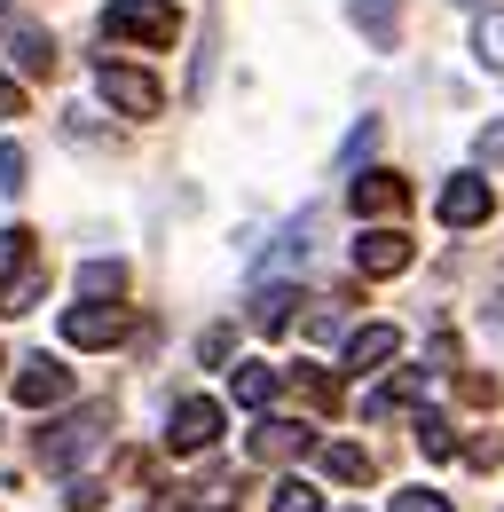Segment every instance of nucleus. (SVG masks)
I'll use <instances>...</instances> for the list:
<instances>
[{"instance_id":"1","label":"nucleus","mask_w":504,"mask_h":512,"mask_svg":"<svg viewBox=\"0 0 504 512\" xmlns=\"http://www.w3.org/2000/svg\"><path fill=\"white\" fill-rule=\"evenodd\" d=\"M103 32L134 40V48H174L182 40V8L174 0H111L103 8Z\"/></svg>"},{"instance_id":"2","label":"nucleus","mask_w":504,"mask_h":512,"mask_svg":"<svg viewBox=\"0 0 504 512\" xmlns=\"http://www.w3.org/2000/svg\"><path fill=\"white\" fill-rule=\"evenodd\" d=\"M95 87H103V103H111L119 119H158V111H166V87H158L150 71H134V64H111V56L95 64Z\"/></svg>"},{"instance_id":"3","label":"nucleus","mask_w":504,"mask_h":512,"mask_svg":"<svg viewBox=\"0 0 504 512\" xmlns=\"http://www.w3.org/2000/svg\"><path fill=\"white\" fill-rule=\"evenodd\" d=\"M103 426H111V402H87L79 418H63V426H48L40 434V465H56V473H71L87 449L103 442Z\"/></svg>"},{"instance_id":"4","label":"nucleus","mask_w":504,"mask_h":512,"mask_svg":"<svg viewBox=\"0 0 504 512\" xmlns=\"http://www.w3.org/2000/svg\"><path fill=\"white\" fill-rule=\"evenodd\" d=\"M213 442H221V402H213V394L174 402V418H166V449H174V457H205Z\"/></svg>"},{"instance_id":"5","label":"nucleus","mask_w":504,"mask_h":512,"mask_svg":"<svg viewBox=\"0 0 504 512\" xmlns=\"http://www.w3.org/2000/svg\"><path fill=\"white\" fill-rule=\"evenodd\" d=\"M134 316H126L119 300H87V308H63V347H119Z\"/></svg>"},{"instance_id":"6","label":"nucleus","mask_w":504,"mask_h":512,"mask_svg":"<svg viewBox=\"0 0 504 512\" xmlns=\"http://www.w3.org/2000/svg\"><path fill=\"white\" fill-rule=\"evenodd\" d=\"M16 402H24V410H56V402H71V371H63L56 355H24V363H16Z\"/></svg>"},{"instance_id":"7","label":"nucleus","mask_w":504,"mask_h":512,"mask_svg":"<svg viewBox=\"0 0 504 512\" xmlns=\"http://www.w3.org/2000/svg\"><path fill=\"white\" fill-rule=\"evenodd\" d=\"M434 213L449 221V229H481V221L497 213V197H489V182H481V174H449V190L434 197Z\"/></svg>"},{"instance_id":"8","label":"nucleus","mask_w":504,"mask_h":512,"mask_svg":"<svg viewBox=\"0 0 504 512\" xmlns=\"http://www.w3.org/2000/svg\"><path fill=\"white\" fill-rule=\"evenodd\" d=\"M355 268H363V276H402V268H410V237H402V221H394V229H386V221L363 229V237H355Z\"/></svg>"},{"instance_id":"9","label":"nucleus","mask_w":504,"mask_h":512,"mask_svg":"<svg viewBox=\"0 0 504 512\" xmlns=\"http://www.w3.org/2000/svg\"><path fill=\"white\" fill-rule=\"evenodd\" d=\"M355 213H363V221H402V205H410V182H402V174H386V166H378V174H355Z\"/></svg>"},{"instance_id":"10","label":"nucleus","mask_w":504,"mask_h":512,"mask_svg":"<svg viewBox=\"0 0 504 512\" xmlns=\"http://www.w3.org/2000/svg\"><path fill=\"white\" fill-rule=\"evenodd\" d=\"M300 449H315L308 426H292V418H268V410H260V426H252V457H260V465H284V457H300Z\"/></svg>"},{"instance_id":"11","label":"nucleus","mask_w":504,"mask_h":512,"mask_svg":"<svg viewBox=\"0 0 504 512\" xmlns=\"http://www.w3.org/2000/svg\"><path fill=\"white\" fill-rule=\"evenodd\" d=\"M8 64L24 71V79H48L56 71V40L40 24H8Z\"/></svg>"},{"instance_id":"12","label":"nucleus","mask_w":504,"mask_h":512,"mask_svg":"<svg viewBox=\"0 0 504 512\" xmlns=\"http://www.w3.org/2000/svg\"><path fill=\"white\" fill-rule=\"evenodd\" d=\"M394 355H402V331H394V323H363L339 363H347V371H378V363H394Z\"/></svg>"},{"instance_id":"13","label":"nucleus","mask_w":504,"mask_h":512,"mask_svg":"<svg viewBox=\"0 0 504 512\" xmlns=\"http://www.w3.org/2000/svg\"><path fill=\"white\" fill-rule=\"evenodd\" d=\"M284 379H292V371H276V363H237V371H229V394H237L245 410H268V402L284 394Z\"/></svg>"},{"instance_id":"14","label":"nucleus","mask_w":504,"mask_h":512,"mask_svg":"<svg viewBox=\"0 0 504 512\" xmlns=\"http://www.w3.org/2000/svg\"><path fill=\"white\" fill-rule=\"evenodd\" d=\"M292 308H300V292H292V284H260V292H252V331H260V339H276V331H292Z\"/></svg>"},{"instance_id":"15","label":"nucleus","mask_w":504,"mask_h":512,"mask_svg":"<svg viewBox=\"0 0 504 512\" xmlns=\"http://www.w3.org/2000/svg\"><path fill=\"white\" fill-rule=\"evenodd\" d=\"M315 465H323L331 481H347V489L371 481V449H355V442H323V449H315Z\"/></svg>"},{"instance_id":"16","label":"nucleus","mask_w":504,"mask_h":512,"mask_svg":"<svg viewBox=\"0 0 504 512\" xmlns=\"http://www.w3.org/2000/svg\"><path fill=\"white\" fill-rule=\"evenodd\" d=\"M347 16L371 32L378 48H394V32H402V0H347Z\"/></svg>"},{"instance_id":"17","label":"nucleus","mask_w":504,"mask_h":512,"mask_svg":"<svg viewBox=\"0 0 504 512\" xmlns=\"http://www.w3.org/2000/svg\"><path fill=\"white\" fill-rule=\"evenodd\" d=\"M32 276V229H0V292H16Z\"/></svg>"},{"instance_id":"18","label":"nucleus","mask_w":504,"mask_h":512,"mask_svg":"<svg viewBox=\"0 0 504 512\" xmlns=\"http://www.w3.org/2000/svg\"><path fill=\"white\" fill-rule=\"evenodd\" d=\"M119 292H126L119 260H87V268H79V300H119Z\"/></svg>"},{"instance_id":"19","label":"nucleus","mask_w":504,"mask_h":512,"mask_svg":"<svg viewBox=\"0 0 504 512\" xmlns=\"http://www.w3.org/2000/svg\"><path fill=\"white\" fill-rule=\"evenodd\" d=\"M473 56H481L489 71H504V16H497V8H489V16L473 24Z\"/></svg>"},{"instance_id":"20","label":"nucleus","mask_w":504,"mask_h":512,"mask_svg":"<svg viewBox=\"0 0 504 512\" xmlns=\"http://www.w3.org/2000/svg\"><path fill=\"white\" fill-rule=\"evenodd\" d=\"M418 449H426V457H449V449H457V434H449L441 410H418Z\"/></svg>"},{"instance_id":"21","label":"nucleus","mask_w":504,"mask_h":512,"mask_svg":"<svg viewBox=\"0 0 504 512\" xmlns=\"http://www.w3.org/2000/svg\"><path fill=\"white\" fill-rule=\"evenodd\" d=\"M386 512H457V505H449L441 489H394V497H386Z\"/></svg>"},{"instance_id":"22","label":"nucleus","mask_w":504,"mask_h":512,"mask_svg":"<svg viewBox=\"0 0 504 512\" xmlns=\"http://www.w3.org/2000/svg\"><path fill=\"white\" fill-rule=\"evenodd\" d=\"M268 512H323V497H315L308 481H276V505Z\"/></svg>"},{"instance_id":"23","label":"nucleus","mask_w":504,"mask_h":512,"mask_svg":"<svg viewBox=\"0 0 504 512\" xmlns=\"http://www.w3.org/2000/svg\"><path fill=\"white\" fill-rule=\"evenodd\" d=\"M0 190L8 197L24 190V150H16V142H0Z\"/></svg>"},{"instance_id":"24","label":"nucleus","mask_w":504,"mask_h":512,"mask_svg":"<svg viewBox=\"0 0 504 512\" xmlns=\"http://www.w3.org/2000/svg\"><path fill=\"white\" fill-rule=\"evenodd\" d=\"M465 465H481V473H489V465H504V434H481V442L465 449Z\"/></svg>"},{"instance_id":"25","label":"nucleus","mask_w":504,"mask_h":512,"mask_svg":"<svg viewBox=\"0 0 504 512\" xmlns=\"http://www.w3.org/2000/svg\"><path fill=\"white\" fill-rule=\"evenodd\" d=\"M229 347H237V339H229V331H221V323H213V331H205V339H197V363H229Z\"/></svg>"},{"instance_id":"26","label":"nucleus","mask_w":504,"mask_h":512,"mask_svg":"<svg viewBox=\"0 0 504 512\" xmlns=\"http://www.w3.org/2000/svg\"><path fill=\"white\" fill-rule=\"evenodd\" d=\"M63 505H71V512H103V481H71Z\"/></svg>"},{"instance_id":"27","label":"nucleus","mask_w":504,"mask_h":512,"mask_svg":"<svg viewBox=\"0 0 504 512\" xmlns=\"http://www.w3.org/2000/svg\"><path fill=\"white\" fill-rule=\"evenodd\" d=\"M0 119H24V87H16L8 71H0Z\"/></svg>"},{"instance_id":"28","label":"nucleus","mask_w":504,"mask_h":512,"mask_svg":"<svg viewBox=\"0 0 504 512\" xmlns=\"http://www.w3.org/2000/svg\"><path fill=\"white\" fill-rule=\"evenodd\" d=\"M465 402H481V410H489V402H497V379H489V371H473V379H465Z\"/></svg>"},{"instance_id":"29","label":"nucleus","mask_w":504,"mask_h":512,"mask_svg":"<svg viewBox=\"0 0 504 512\" xmlns=\"http://www.w3.org/2000/svg\"><path fill=\"white\" fill-rule=\"evenodd\" d=\"M481 158H504V127H481Z\"/></svg>"},{"instance_id":"30","label":"nucleus","mask_w":504,"mask_h":512,"mask_svg":"<svg viewBox=\"0 0 504 512\" xmlns=\"http://www.w3.org/2000/svg\"><path fill=\"white\" fill-rule=\"evenodd\" d=\"M0 16H8V0H0Z\"/></svg>"}]
</instances>
